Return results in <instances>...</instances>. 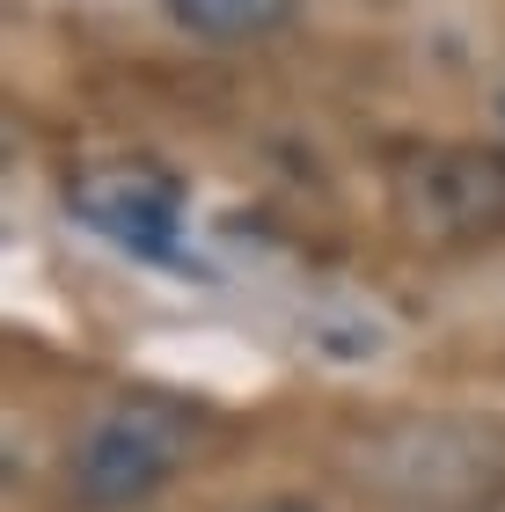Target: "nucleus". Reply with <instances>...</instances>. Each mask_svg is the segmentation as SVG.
I'll return each instance as SVG.
<instances>
[{
	"mask_svg": "<svg viewBox=\"0 0 505 512\" xmlns=\"http://www.w3.org/2000/svg\"><path fill=\"white\" fill-rule=\"evenodd\" d=\"M249 512H315L308 498H264V505H249Z\"/></svg>",
	"mask_w": 505,
	"mask_h": 512,
	"instance_id": "obj_5",
	"label": "nucleus"
},
{
	"mask_svg": "<svg viewBox=\"0 0 505 512\" xmlns=\"http://www.w3.org/2000/svg\"><path fill=\"white\" fill-rule=\"evenodd\" d=\"M66 205L88 235L140 264H183V183L154 161H81L66 176Z\"/></svg>",
	"mask_w": 505,
	"mask_h": 512,
	"instance_id": "obj_3",
	"label": "nucleus"
},
{
	"mask_svg": "<svg viewBox=\"0 0 505 512\" xmlns=\"http://www.w3.org/2000/svg\"><path fill=\"white\" fill-rule=\"evenodd\" d=\"M162 8L198 44H257L271 30H286L293 0H162Z\"/></svg>",
	"mask_w": 505,
	"mask_h": 512,
	"instance_id": "obj_4",
	"label": "nucleus"
},
{
	"mask_svg": "<svg viewBox=\"0 0 505 512\" xmlns=\"http://www.w3.org/2000/svg\"><path fill=\"white\" fill-rule=\"evenodd\" d=\"M198 439V410L176 395H118L103 403L66 447V491L88 512H125L154 498L162 483L183 469Z\"/></svg>",
	"mask_w": 505,
	"mask_h": 512,
	"instance_id": "obj_1",
	"label": "nucleus"
},
{
	"mask_svg": "<svg viewBox=\"0 0 505 512\" xmlns=\"http://www.w3.org/2000/svg\"><path fill=\"white\" fill-rule=\"evenodd\" d=\"M498 118H505V88H498Z\"/></svg>",
	"mask_w": 505,
	"mask_h": 512,
	"instance_id": "obj_6",
	"label": "nucleus"
},
{
	"mask_svg": "<svg viewBox=\"0 0 505 512\" xmlns=\"http://www.w3.org/2000/svg\"><path fill=\"white\" fill-rule=\"evenodd\" d=\"M396 220L425 249H484L505 242V147H418L396 161Z\"/></svg>",
	"mask_w": 505,
	"mask_h": 512,
	"instance_id": "obj_2",
	"label": "nucleus"
}]
</instances>
